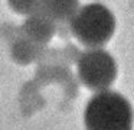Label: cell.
I'll use <instances>...</instances> for the list:
<instances>
[{
    "label": "cell",
    "instance_id": "6da1fadb",
    "mask_svg": "<svg viewBox=\"0 0 134 130\" xmlns=\"http://www.w3.org/2000/svg\"><path fill=\"white\" fill-rule=\"evenodd\" d=\"M84 123L87 130H133L134 110L122 94L105 90L88 101Z\"/></svg>",
    "mask_w": 134,
    "mask_h": 130
},
{
    "label": "cell",
    "instance_id": "7a4b0ae2",
    "mask_svg": "<svg viewBox=\"0 0 134 130\" xmlns=\"http://www.w3.org/2000/svg\"><path fill=\"white\" fill-rule=\"evenodd\" d=\"M71 32L90 49H99L115 32L114 13L101 3H90L76 10L71 17Z\"/></svg>",
    "mask_w": 134,
    "mask_h": 130
},
{
    "label": "cell",
    "instance_id": "3957f363",
    "mask_svg": "<svg viewBox=\"0 0 134 130\" xmlns=\"http://www.w3.org/2000/svg\"><path fill=\"white\" fill-rule=\"evenodd\" d=\"M78 77L88 90L105 91L117 78V62L102 48L88 49L78 58Z\"/></svg>",
    "mask_w": 134,
    "mask_h": 130
}]
</instances>
